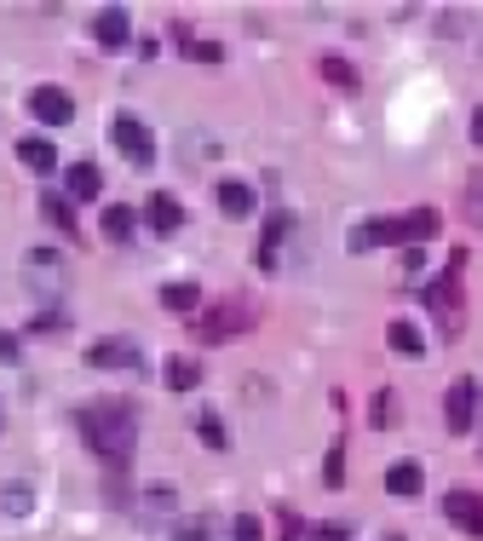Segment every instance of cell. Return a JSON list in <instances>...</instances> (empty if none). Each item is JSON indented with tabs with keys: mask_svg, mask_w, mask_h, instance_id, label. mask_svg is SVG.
Returning a JSON list of instances; mask_svg holds the SVG:
<instances>
[{
	"mask_svg": "<svg viewBox=\"0 0 483 541\" xmlns=\"http://www.w3.org/2000/svg\"><path fill=\"white\" fill-rule=\"evenodd\" d=\"M81 432H87V444L98 455H110V461H127L133 455V415L121 409V403H87L81 415Z\"/></svg>",
	"mask_w": 483,
	"mask_h": 541,
	"instance_id": "1",
	"label": "cell"
},
{
	"mask_svg": "<svg viewBox=\"0 0 483 541\" xmlns=\"http://www.w3.org/2000/svg\"><path fill=\"white\" fill-rule=\"evenodd\" d=\"M23 288H29V300L58 306V300L69 294V265H64V254H52V248H29V254H23Z\"/></svg>",
	"mask_w": 483,
	"mask_h": 541,
	"instance_id": "2",
	"label": "cell"
},
{
	"mask_svg": "<svg viewBox=\"0 0 483 541\" xmlns=\"http://www.w3.org/2000/svg\"><path fill=\"white\" fill-rule=\"evenodd\" d=\"M460 265H466V259L455 254L449 259V277H432V283H426V306H432V317L449 334L460 329Z\"/></svg>",
	"mask_w": 483,
	"mask_h": 541,
	"instance_id": "3",
	"label": "cell"
},
{
	"mask_svg": "<svg viewBox=\"0 0 483 541\" xmlns=\"http://www.w3.org/2000/svg\"><path fill=\"white\" fill-rule=\"evenodd\" d=\"M110 144L127 156L133 167H150L156 162V139H150V127L138 116H115V127H110Z\"/></svg>",
	"mask_w": 483,
	"mask_h": 541,
	"instance_id": "4",
	"label": "cell"
},
{
	"mask_svg": "<svg viewBox=\"0 0 483 541\" xmlns=\"http://www.w3.org/2000/svg\"><path fill=\"white\" fill-rule=\"evenodd\" d=\"M29 116L46 127H64V121H75V98L64 87H29Z\"/></svg>",
	"mask_w": 483,
	"mask_h": 541,
	"instance_id": "5",
	"label": "cell"
},
{
	"mask_svg": "<svg viewBox=\"0 0 483 541\" xmlns=\"http://www.w3.org/2000/svg\"><path fill=\"white\" fill-rule=\"evenodd\" d=\"M449 432H472V415H478V380L472 375H460L455 386H449Z\"/></svg>",
	"mask_w": 483,
	"mask_h": 541,
	"instance_id": "6",
	"label": "cell"
},
{
	"mask_svg": "<svg viewBox=\"0 0 483 541\" xmlns=\"http://www.w3.org/2000/svg\"><path fill=\"white\" fill-rule=\"evenodd\" d=\"M248 323H253V306H248V300H225V306H219V311H213V317L202 323V340H213V346H219L225 334L248 329Z\"/></svg>",
	"mask_w": 483,
	"mask_h": 541,
	"instance_id": "7",
	"label": "cell"
},
{
	"mask_svg": "<svg viewBox=\"0 0 483 541\" xmlns=\"http://www.w3.org/2000/svg\"><path fill=\"white\" fill-rule=\"evenodd\" d=\"M87 363L92 369H138L144 357H138V346H127V340H98V346H87Z\"/></svg>",
	"mask_w": 483,
	"mask_h": 541,
	"instance_id": "8",
	"label": "cell"
},
{
	"mask_svg": "<svg viewBox=\"0 0 483 541\" xmlns=\"http://www.w3.org/2000/svg\"><path fill=\"white\" fill-rule=\"evenodd\" d=\"M380 242H403V219H368V225H357L351 231V254H368Z\"/></svg>",
	"mask_w": 483,
	"mask_h": 541,
	"instance_id": "9",
	"label": "cell"
},
{
	"mask_svg": "<svg viewBox=\"0 0 483 541\" xmlns=\"http://www.w3.org/2000/svg\"><path fill=\"white\" fill-rule=\"evenodd\" d=\"M92 35H98V47H127V35H133V18H127L121 6H104V12L92 18Z\"/></svg>",
	"mask_w": 483,
	"mask_h": 541,
	"instance_id": "10",
	"label": "cell"
},
{
	"mask_svg": "<svg viewBox=\"0 0 483 541\" xmlns=\"http://www.w3.org/2000/svg\"><path fill=\"white\" fill-rule=\"evenodd\" d=\"M443 513L455 518L460 530H478V536H483V501L472 490H449V495H443Z\"/></svg>",
	"mask_w": 483,
	"mask_h": 541,
	"instance_id": "11",
	"label": "cell"
},
{
	"mask_svg": "<svg viewBox=\"0 0 483 541\" xmlns=\"http://www.w3.org/2000/svg\"><path fill=\"white\" fill-rule=\"evenodd\" d=\"M144 213H150V231H161V236H173V231L184 225V208L173 202V196H167V190H156V196L144 202Z\"/></svg>",
	"mask_w": 483,
	"mask_h": 541,
	"instance_id": "12",
	"label": "cell"
},
{
	"mask_svg": "<svg viewBox=\"0 0 483 541\" xmlns=\"http://www.w3.org/2000/svg\"><path fill=\"white\" fill-rule=\"evenodd\" d=\"M420 484H426L420 461H391V472H386V490L391 495H420Z\"/></svg>",
	"mask_w": 483,
	"mask_h": 541,
	"instance_id": "13",
	"label": "cell"
},
{
	"mask_svg": "<svg viewBox=\"0 0 483 541\" xmlns=\"http://www.w3.org/2000/svg\"><path fill=\"white\" fill-rule=\"evenodd\" d=\"M98 190H104V173H98L92 162H75V167H69V196H75V202H92Z\"/></svg>",
	"mask_w": 483,
	"mask_h": 541,
	"instance_id": "14",
	"label": "cell"
},
{
	"mask_svg": "<svg viewBox=\"0 0 483 541\" xmlns=\"http://www.w3.org/2000/svg\"><path fill=\"white\" fill-rule=\"evenodd\" d=\"M386 340H391V352H397V357H420V352H426V340H420V329H414L409 317H397V323L386 329Z\"/></svg>",
	"mask_w": 483,
	"mask_h": 541,
	"instance_id": "15",
	"label": "cell"
},
{
	"mask_svg": "<svg viewBox=\"0 0 483 541\" xmlns=\"http://www.w3.org/2000/svg\"><path fill=\"white\" fill-rule=\"evenodd\" d=\"M18 162L29 167V173H52V167H58V150H52L46 139H23L18 144Z\"/></svg>",
	"mask_w": 483,
	"mask_h": 541,
	"instance_id": "16",
	"label": "cell"
},
{
	"mask_svg": "<svg viewBox=\"0 0 483 541\" xmlns=\"http://www.w3.org/2000/svg\"><path fill=\"white\" fill-rule=\"evenodd\" d=\"M219 208H225L230 219H248V213H253V190L236 185V179H225V185H219Z\"/></svg>",
	"mask_w": 483,
	"mask_h": 541,
	"instance_id": "17",
	"label": "cell"
},
{
	"mask_svg": "<svg viewBox=\"0 0 483 541\" xmlns=\"http://www.w3.org/2000/svg\"><path fill=\"white\" fill-rule=\"evenodd\" d=\"M282 231H288V213H276V219H271V231H265V242L253 248V259H259V271H271V265H276V242H282Z\"/></svg>",
	"mask_w": 483,
	"mask_h": 541,
	"instance_id": "18",
	"label": "cell"
},
{
	"mask_svg": "<svg viewBox=\"0 0 483 541\" xmlns=\"http://www.w3.org/2000/svg\"><path fill=\"white\" fill-rule=\"evenodd\" d=\"M196 300H202V288L196 283H167L161 288V306L167 311H196Z\"/></svg>",
	"mask_w": 483,
	"mask_h": 541,
	"instance_id": "19",
	"label": "cell"
},
{
	"mask_svg": "<svg viewBox=\"0 0 483 541\" xmlns=\"http://www.w3.org/2000/svg\"><path fill=\"white\" fill-rule=\"evenodd\" d=\"M432 231H437V213L432 208H414L409 219H403V242H426Z\"/></svg>",
	"mask_w": 483,
	"mask_h": 541,
	"instance_id": "20",
	"label": "cell"
},
{
	"mask_svg": "<svg viewBox=\"0 0 483 541\" xmlns=\"http://www.w3.org/2000/svg\"><path fill=\"white\" fill-rule=\"evenodd\" d=\"M322 75H328V87H340V93H357V70H351L345 58H322Z\"/></svg>",
	"mask_w": 483,
	"mask_h": 541,
	"instance_id": "21",
	"label": "cell"
},
{
	"mask_svg": "<svg viewBox=\"0 0 483 541\" xmlns=\"http://www.w3.org/2000/svg\"><path fill=\"white\" fill-rule=\"evenodd\" d=\"M0 507H6L12 518H23L29 507H35V490H29V484H6V490H0Z\"/></svg>",
	"mask_w": 483,
	"mask_h": 541,
	"instance_id": "22",
	"label": "cell"
},
{
	"mask_svg": "<svg viewBox=\"0 0 483 541\" xmlns=\"http://www.w3.org/2000/svg\"><path fill=\"white\" fill-rule=\"evenodd\" d=\"M104 236H110V242H127V236H133V208H110V213H104Z\"/></svg>",
	"mask_w": 483,
	"mask_h": 541,
	"instance_id": "23",
	"label": "cell"
},
{
	"mask_svg": "<svg viewBox=\"0 0 483 541\" xmlns=\"http://www.w3.org/2000/svg\"><path fill=\"white\" fill-rule=\"evenodd\" d=\"M167 386H173V392H190V386H196V363H190V357H173V363H167Z\"/></svg>",
	"mask_w": 483,
	"mask_h": 541,
	"instance_id": "24",
	"label": "cell"
},
{
	"mask_svg": "<svg viewBox=\"0 0 483 541\" xmlns=\"http://www.w3.org/2000/svg\"><path fill=\"white\" fill-rule=\"evenodd\" d=\"M196 432H202L207 449H225V444H230V438H225V421H219V415H202V421H196Z\"/></svg>",
	"mask_w": 483,
	"mask_h": 541,
	"instance_id": "25",
	"label": "cell"
},
{
	"mask_svg": "<svg viewBox=\"0 0 483 541\" xmlns=\"http://www.w3.org/2000/svg\"><path fill=\"white\" fill-rule=\"evenodd\" d=\"M167 541H213V524H207V518H184Z\"/></svg>",
	"mask_w": 483,
	"mask_h": 541,
	"instance_id": "26",
	"label": "cell"
},
{
	"mask_svg": "<svg viewBox=\"0 0 483 541\" xmlns=\"http://www.w3.org/2000/svg\"><path fill=\"white\" fill-rule=\"evenodd\" d=\"M41 208H46V219H52L58 231H75V213H69V202H64V196H46Z\"/></svg>",
	"mask_w": 483,
	"mask_h": 541,
	"instance_id": "27",
	"label": "cell"
},
{
	"mask_svg": "<svg viewBox=\"0 0 483 541\" xmlns=\"http://www.w3.org/2000/svg\"><path fill=\"white\" fill-rule=\"evenodd\" d=\"M294 541H351V524H334V518H328V524H317L311 536H294Z\"/></svg>",
	"mask_w": 483,
	"mask_h": 541,
	"instance_id": "28",
	"label": "cell"
},
{
	"mask_svg": "<svg viewBox=\"0 0 483 541\" xmlns=\"http://www.w3.org/2000/svg\"><path fill=\"white\" fill-rule=\"evenodd\" d=\"M184 47H190V58H196V64H219V58H225V47H219V41H184Z\"/></svg>",
	"mask_w": 483,
	"mask_h": 541,
	"instance_id": "29",
	"label": "cell"
},
{
	"mask_svg": "<svg viewBox=\"0 0 483 541\" xmlns=\"http://www.w3.org/2000/svg\"><path fill=\"white\" fill-rule=\"evenodd\" d=\"M230 541H265V524H259L253 513H242V518H236V536H230Z\"/></svg>",
	"mask_w": 483,
	"mask_h": 541,
	"instance_id": "30",
	"label": "cell"
},
{
	"mask_svg": "<svg viewBox=\"0 0 483 541\" xmlns=\"http://www.w3.org/2000/svg\"><path fill=\"white\" fill-rule=\"evenodd\" d=\"M466 213H472V225H483V173L466 185Z\"/></svg>",
	"mask_w": 483,
	"mask_h": 541,
	"instance_id": "31",
	"label": "cell"
},
{
	"mask_svg": "<svg viewBox=\"0 0 483 541\" xmlns=\"http://www.w3.org/2000/svg\"><path fill=\"white\" fill-rule=\"evenodd\" d=\"M144 513H173V490H144Z\"/></svg>",
	"mask_w": 483,
	"mask_h": 541,
	"instance_id": "32",
	"label": "cell"
},
{
	"mask_svg": "<svg viewBox=\"0 0 483 541\" xmlns=\"http://www.w3.org/2000/svg\"><path fill=\"white\" fill-rule=\"evenodd\" d=\"M328 484H334V490L345 484V449H340V444L328 449Z\"/></svg>",
	"mask_w": 483,
	"mask_h": 541,
	"instance_id": "33",
	"label": "cell"
},
{
	"mask_svg": "<svg viewBox=\"0 0 483 541\" xmlns=\"http://www.w3.org/2000/svg\"><path fill=\"white\" fill-rule=\"evenodd\" d=\"M0 363H18V334L0 329Z\"/></svg>",
	"mask_w": 483,
	"mask_h": 541,
	"instance_id": "34",
	"label": "cell"
},
{
	"mask_svg": "<svg viewBox=\"0 0 483 541\" xmlns=\"http://www.w3.org/2000/svg\"><path fill=\"white\" fill-rule=\"evenodd\" d=\"M472 144H478V150H483V110H478V116H472Z\"/></svg>",
	"mask_w": 483,
	"mask_h": 541,
	"instance_id": "35",
	"label": "cell"
}]
</instances>
